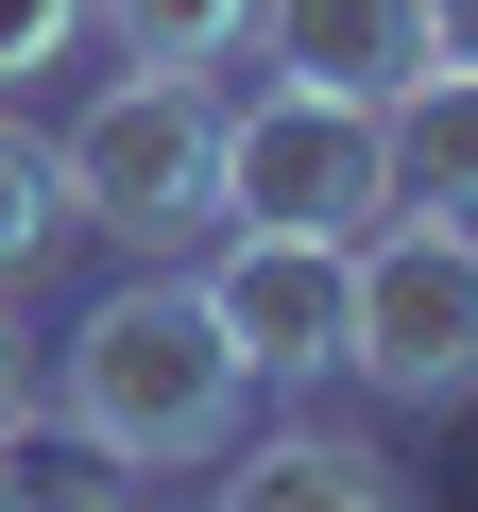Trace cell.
Masks as SVG:
<instances>
[{"mask_svg":"<svg viewBox=\"0 0 478 512\" xmlns=\"http://www.w3.org/2000/svg\"><path fill=\"white\" fill-rule=\"evenodd\" d=\"M52 410H69L86 461H120V478H188V461L239 444L257 376H239V342L205 325V291L171 274V256H137V274L52 342Z\"/></svg>","mask_w":478,"mask_h":512,"instance_id":"cell-1","label":"cell"},{"mask_svg":"<svg viewBox=\"0 0 478 512\" xmlns=\"http://www.w3.org/2000/svg\"><path fill=\"white\" fill-rule=\"evenodd\" d=\"M52 188H69V239H120V256H171L222 222V103L171 86V69H120L69 137H52Z\"/></svg>","mask_w":478,"mask_h":512,"instance_id":"cell-2","label":"cell"},{"mask_svg":"<svg viewBox=\"0 0 478 512\" xmlns=\"http://www.w3.org/2000/svg\"><path fill=\"white\" fill-rule=\"evenodd\" d=\"M342 376L393 410H461L478 393V222L393 205L376 239H342Z\"/></svg>","mask_w":478,"mask_h":512,"instance_id":"cell-3","label":"cell"},{"mask_svg":"<svg viewBox=\"0 0 478 512\" xmlns=\"http://www.w3.org/2000/svg\"><path fill=\"white\" fill-rule=\"evenodd\" d=\"M222 222L376 239V222H393V154H376V103H325V86H257V103H222Z\"/></svg>","mask_w":478,"mask_h":512,"instance_id":"cell-4","label":"cell"},{"mask_svg":"<svg viewBox=\"0 0 478 512\" xmlns=\"http://www.w3.org/2000/svg\"><path fill=\"white\" fill-rule=\"evenodd\" d=\"M205 325L239 342V376H274V393H325L342 376V239H291V222H222L205 256Z\"/></svg>","mask_w":478,"mask_h":512,"instance_id":"cell-5","label":"cell"},{"mask_svg":"<svg viewBox=\"0 0 478 512\" xmlns=\"http://www.w3.org/2000/svg\"><path fill=\"white\" fill-rule=\"evenodd\" d=\"M257 69L274 86H325V103H393L427 69V18H410V0H257Z\"/></svg>","mask_w":478,"mask_h":512,"instance_id":"cell-6","label":"cell"},{"mask_svg":"<svg viewBox=\"0 0 478 512\" xmlns=\"http://www.w3.org/2000/svg\"><path fill=\"white\" fill-rule=\"evenodd\" d=\"M205 512H410V478H393L359 427L274 410V427H239V444H222V495H205Z\"/></svg>","mask_w":478,"mask_h":512,"instance_id":"cell-7","label":"cell"},{"mask_svg":"<svg viewBox=\"0 0 478 512\" xmlns=\"http://www.w3.org/2000/svg\"><path fill=\"white\" fill-rule=\"evenodd\" d=\"M376 154H393V205L478 222V69H410V86L376 103Z\"/></svg>","mask_w":478,"mask_h":512,"instance_id":"cell-8","label":"cell"},{"mask_svg":"<svg viewBox=\"0 0 478 512\" xmlns=\"http://www.w3.org/2000/svg\"><path fill=\"white\" fill-rule=\"evenodd\" d=\"M86 18L120 35V69H171V86H205V69L257 52V0H86Z\"/></svg>","mask_w":478,"mask_h":512,"instance_id":"cell-9","label":"cell"},{"mask_svg":"<svg viewBox=\"0 0 478 512\" xmlns=\"http://www.w3.org/2000/svg\"><path fill=\"white\" fill-rule=\"evenodd\" d=\"M52 239H69V188H52V137L0 103V291H35L52 274Z\"/></svg>","mask_w":478,"mask_h":512,"instance_id":"cell-10","label":"cell"},{"mask_svg":"<svg viewBox=\"0 0 478 512\" xmlns=\"http://www.w3.org/2000/svg\"><path fill=\"white\" fill-rule=\"evenodd\" d=\"M0 512H120V461H35V444H0Z\"/></svg>","mask_w":478,"mask_h":512,"instance_id":"cell-11","label":"cell"},{"mask_svg":"<svg viewBox=\"0 0 478 512\" xmlns=\"http://www.w3.org/2000/svg\"><path fill=\"white\" fill-rule=\"evenodd\" d=\"M69 35H86V0H0V103H18V86H35Z\"/></svg>","mask_w":478,"mask_h":512,"instance_id":"cell-12","label":"cell"},{"mask_svg":"<svg viewBox=\"0 0 478 512\" xmlns=\"http://www.w3.org/2000/svg\"><path fill=\"white\" fill-rule=\"evenodd\" d=\"M0 444H35V359H18V291H0Z\"/></svg>","mask_w":478,"mask_h":512,"instance_id":"cell-13","label":"cell"},{"mask_svg":"<svg viewBox=\"0 0 478 512\" xmlns=\"http://www.w3.org/2000/svg\"><path fill=\"white\" fill-rule=\"evenodd\" d=\"M427 18V69H478V0H410Z\"/></svg>","mask_w":478,"mask_h":512,"instance_id":"cell-14","label":"cell"},{"mask_svg":"<svg viewBox=\"0 0 478 512\" xmlns=\"http://www.w3.org/2000/svg\"><path fill=\"white\" fill-rule=\"evenodd\" d=\"M427 427H461V461H444V512H478V393H461V410H427Z\"/></svg>","mask_w":478,"mask_h":512,"instance_id":"cell-15","label":"cell"},{"mask_svg":"<svg viewBox=\"0 0 478 512\" xmlns=\"http://www.w3.org/2000/svg\"><path fill=\"white\" fill-rule=\"evenodd\" d=\"M120 512H137V495H120Z\"/></svg>","mask_w":478,"mask_h":512,"instance_id":"cell-16","label":"cell"}]
</instances>
